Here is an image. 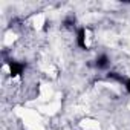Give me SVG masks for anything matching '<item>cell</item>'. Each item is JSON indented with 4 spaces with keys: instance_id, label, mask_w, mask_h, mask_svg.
<instances>
[{
    "instance_id": "cell-1",
    "label": "cell",
    "mask_w": 130,
    "mask_h": 130,
    "mask_svg": "<svg viewBox=\"0 0 130 130\" xmlns=\"http://www.w3.org/2000/svg\"><path fill=\"white\" fill-rule=\"evenodd\" d=\"M9 71H11V75L12 77H19L25 71V64L23 63H19V61H9Z\"/></svg>"
},
{
    "instance_id": "cell-2",
    "label": "cell",
    "mask_w": 130,
    "mask_h": 130,
    "mask_svg": "<svg viewBox=\"0 0 130 130\" xmlns=\"http://www.w3.org/2000/svg\"><path fill=\"white\" fill-rule=\"evenodd\" d=\"M109 64H110V60H109V57H107L106 54L100 55V57L95 60V66H96L98 69H107Z\"/></svg>"
},
{
    "instance_id": "cell-3",
    "label": "cell",
    "mask_w": 130,
    "mask_h": 130,
    "mask_svg": "<svg viewBox=\"0 0 130 130\" xmlns=\"http://www.w3.org/2000/svg\"><path fill=\"white\" fill-rule=\"evenodd\" d=\"M77 43L81 49H87V43H86V28H81L77 34Z\"/></svg>"
},
{
    "instance_id": "cell-4",
    "label": "cell",
    "mask_w": 130,
    "mask_h": 130,
    "mask_svg": "<svg viewBox=\"0 0 130 130\" xmlns=\"http://www.w3.org/2000/svg\"><path fill=\"white\" fill-rule=\"evenodd\" d=\"M107 78L115 80V81H119V83H124V81H125V80H124L119 74H116V72H109V74H107Z\"/></svg>"
},
{
    "instance_id": "cell-5",
    "label": "cell",
    "mask_w": 130,
    "mask_h": 130,
    "mask_svg": "<svg viewBox=\"0 0 130 130\" xmlns=\"http://www.w3.org/2000/svg\"><path fill=\"white\" fill-rule=\"evenodd\" d=\"M124 87H125V90H127V92H128V93H130V78H128V80H125V81H124Z\"/></svg>"
}]
</instances>
